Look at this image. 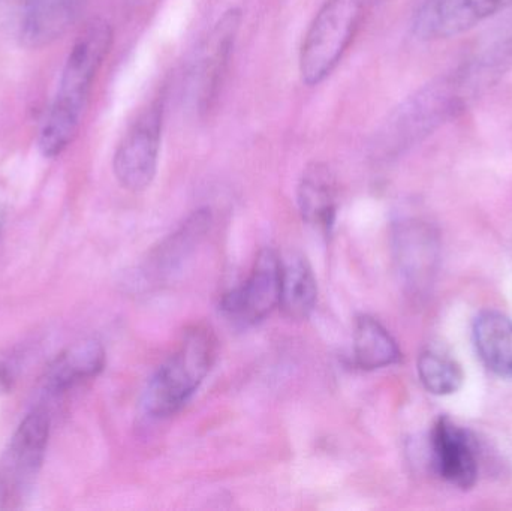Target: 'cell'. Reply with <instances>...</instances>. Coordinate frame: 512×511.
I'll list each match as a JSON object with an SVG mask.
<instances>
[{
    "mask_svg": "<svg viewBox=\"0 0 512 511\" xmlns=\"http://www.w3.org/2000/svg\"><path fill=\"white\" fill-rule=\"evenodd\" d=\"M111 42L113 30L101 18L90 21L75 41L60 78L59 92L39 132V149L47 158L62 155L77 137L90 89Z\"/></svg>",
    "mask_w": 512,
    "mask_h": 511,
    "instance_id": "cell-1",
    "label": "cell"
},
{
    "mask_svg": "<svg viewBox=\"0 0 512 511\" xmlns=\"http://www.w3.org/2000/svg\"><path fill=\"white\" fill-rule=\"evenodd\" d=\"M474 72H456L427 84L399 105L373 138L376 155L393 156L414 146L435 131L448 117L462 110L466 96L472 92Z\"/></svg>",
    "mask_w": 512,
    "mask_h": 511,
    "instance_id": "cell-2",
    "label": "cell"
},
{
    "mask_svg": "<svg viewBox=\"0 0 512 511\" xmlns=\"http://www.w3.org/2000/svg\"><path fill=\"white\" fill-rule=\"evenodd\" d=\"M385 0H327L307 29L300 48V74L307 86L330 77L367 17Z\"/></svg>",
    "mask_w": 512,
    "mask_h": 511,
    "instance_id": "cell-3",
    "label": "cell"
},
{
    "mask_svg": "<svg viewBox=\"0 0 512 511\" xmlns=\"http://www.w3.org/2000/svg\"><path fill=\"white\" fill-rule=\"evenodd\" d=\"M218 341L209 327L185 333L177 350L156 371L144 393V408L153 417H168L185 407L209 375Z\"/></svg>",
    "mask_w": 512,
    "mask_h": 511,
    "instance_id": "cell-4",
    "label": "cell"
},
{
    "mask_svg": "<svg viewBox=\"0 0 512 511\" xmlns=\"http://www.w3.org/2000/svg\"><path fill=\"white\" fill-rule=\"evenodd\" d=\"M164 105L156 101L137 117L114 155L113 168L123 188L141 192L152 185L161 153Z\"/></svg>",
    "mask_w": 512,
    "mask_h": 511,
    "instance_id": "cell-5",
    "label": "cell"
},
{
    "mask_svg": "<svg viewBox=\"0 0 512 511\" xmlns=\"http://www.w3.org/2000/svg\"><path fill=\"white\" fill-rule=\"evenodd\" d=\"M280 267L282 260L273 249L259 252L246 281L222 299L225 317L240 326H254L270 315L279 306Z\"/></svg>",
    "mask_w": 512,
    "mask_h": 511,
    "instance_id": "cell-6",
    "label": "cell"
},
{
    "mask_svg": "<svg viewBox=\"0 0 512 511\" xmlns=\"http://www.w3.org/2000/svg\"><path fill=\"white\" fill-rule=\"evenodd\" d=\"M512 0H424L412 21L424 41L453 38L510 8Z\"/></svg>",
    "mask_w": 512,
    "mask_h": 511,
    "instance_id": "cell-7",
    "label": "cell"
},
{
    "mask_svg": "<svg viewBox=\"0 0 512 511\" xmlns=\"http://www.w3.org/2000/svg\"><path fill=\"white\" fill-rule=\"evenodd\" d=\"M242 24V11L228 9L213 26L198 54L194 71V92L200 110H207L218 95L228 62Z\"/></svg>",
    "mask_w": 512,
    "mask_h": 511,
    "instance_id": "cell-8",
    "label": "cell"
},
{
    "mask_svg": "<svg viewBox=\"0 0 512 511\" xmlns=\"http://www.w3.org/2000/svg\"><path fill=\"white\" fill-rule=\"evenodd\" d=\"M432 449L436 470L445 482L463 491L477 483L478 456L465 429L441 417L433 428Z\"/></svg>",
    "mask_w": 512,
    "mask_h": 511,
    "instance_id": "cell-9",
    "label": "cell"
},
{
    "mask_svg": "<svg viewBox=\"0 0 512 511\" xmlns=\"http://www.w3.org/2000/svg\"><path fill=\"white\" fill-rule=\"evenodd\" d=\"M394 249L403 278L412 287L421 288L432 281L438 263V236L432 227L420 221L403 222L394 234Z\"/></svg>",
    "mask_w": 512,
    "mask_h": 511,
    "instance_id": "cell-10",
    "label": "cell"
},
{
    "mask_svg": "<svg viewBox=\"0 0 512 511\" xmlns=\"http://www.w3.org/2000/svg\"><path fill=\"white\" fill-rule=\"evenodd\" d=\"M50 416L44 408H36L24 417L6 452V470L14 482L24 483L36 476L47 449Z\"/></svg>",
    "mask_w": 512,
    "mask_h": 511,
    "instance_id": "cell-11",
    "label": "cell"
},
{
    "mask_svg": "<svg viewBox=\"0 0 512 511\" xmlns=\"http://www.w3.org/2000/svg\"><path fill=\"white\" fill-rule=\"evenodd\" d=\"M87 0H30L21 21V41L29 48H42L68 32L78 20Z\"/></svg>",
    "mask_w": 512,
    "mask_h": 511,
    "instance_id": "cell-12",
    "label": "cell"
},
{
    "mask_svg": "<svg viewBox=\"0 0 512 511\" xmlns=\"http://www.w3.org/2000/svg\"><path fill=\"white\" fill-rule=\"evenodd\" d=\"M298 207L306 222L322 231L333 228L337 215V186L325 164L309 165L298 183Z\"/></svg>",
    "mask_w": 512,
    "mask_h": 511,
    "instance_id": "cell-13",
    "label": "cell"
},
{
    "mask_svg": "<svg viewBox=\"0 0 512 511\" xmlns=\"http://www.w3.org/2000/svg\"><path fill=\"white\" fill-rule=\"evenodd\" d=\"M474 342L484 365L499 377L512 378V320L496 311L478 315Z\"/></svg>",
    "mask_w": 512,
    "mask_h": 511,
    "instance_id": "cell-14",
    "label": "cell"
},
{
    "mask_svg": "<svg viewBox=\"0 0 512 511\" xmlns=\"http://www.w3.org/2000/svg\"><path fill=\"white\" fill-rule=\"evenodd\" d=\"M318 285L309 261L289 254L280 267V300L283 314L291 320H306L315 309Z\"/></svg>",
    "mask_w": 512,
    "mask_h": 511,
    "instance_id": "cell-15",
    "label": "cell"
},
{
    "mask_svg": "<svg viewBox=\"0 0 512 511\" xmlns=\"http://www.w3.org/2000/svg\"><path fill=\"white\" fill-rule=\"evenodd\" d=\"M105 351L96 341L74 345L57 357L47 374V389L63 393L83 381L96 377L104 369Z\"/></svg>",
    "mask_w": 512,
    "mask_h": 511,
    "instance_id": "cell-16",
    "label": "cell"
},
{
    "mask_svg": "<svg viewBox=\"0 0 512 511\" xmlns=\"http://www.w3.org/2000/svg\"><path fill=\"white\" fill-rule=\"evenodd\" d=\"M352 350L358 368L364 371L388 368L399 362V345L375 318L361 315L355 321Z\"/></svg>",
    "mask_w": 512,
    "mask_h": 511,
    "instance_id": "cell-17",
    "label": "cell"
},
{
    "mask_svg": "<svg viewBox=\"0 0 512 511\" xmlns=\"http://www.w3.org/2000/svg\"><path fill=\"white\" fill-rule=\"evenodd\" d=\"M418 377L433 395H453L462 387L463 371L456 360L447 354L427 350L418 359Z\"/></svg>",
    "mask_w": 512,
    "mask_h": 511,
    "instance_id": "cell-18",
    "label": "cell"
},
{
    "mask_svg": "<svg viewBox=\"0 0 512 511\" xmlns=\"http://www.w3.org/2000/svg\"><path fill=\"white\" fill-rule=\"evenodd\" d=\"M18 365L11 354L0 353V390L9 392L17 378Z\"/></svg>",
    "mask_w": 512,
    "mask_h": 511,
    "instance_id": "cell-19",
    "label": "cell"
},
{
    "mask_svg": "<svg viewBox=\"0 0 512 511\" xmlns=\"http://www.w3.org/2000/svg\"><path fill=\"white\" fill-rule=\"evenodd\" d=\"M3 501H5V486L0 485V507H2Z\"/></svg>",
    "mask_w": 512,
    "mask_h": 511,
    "instance_id": "cell-20",
    "label": "cell"
},
{
    "mask_svg": "<svg viewBox=\"0 0 512 511\" xmlns=\"http://www.w3.org/2000/svg\"><path fill=\"white\" fill-rule=\"evenodd\" d=\"M3 222H5V212H3L2 207H0V231H2Z\"/></svg>",
    "mask_w": 512,
    "mask_h": 511,
    "instance_id": "cell-21",
    "label": "cell"
}]
</instances>
